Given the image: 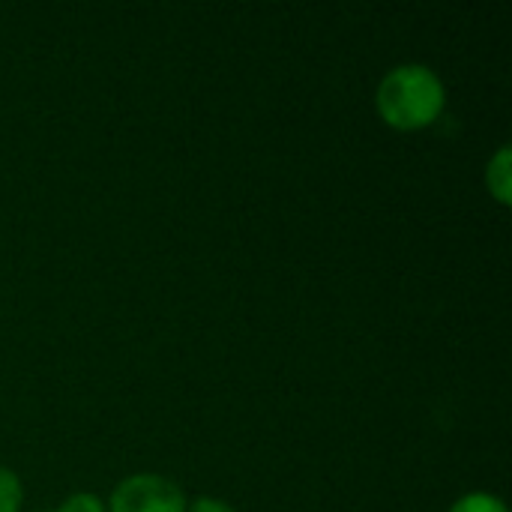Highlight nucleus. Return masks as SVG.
<instances>
[{
	"label": "nucleus",
	"mask_w": 512,
	"mask_h": 512,
	"mask_svg": "<svg viewBox=\"0 0 512 512\" xmlns=\"http://www.w3.org/2000/svg\"><path fill=\"white\" fill-rule=\"evenodd\" d=\"M375 105L390 129L420 132L444 114L447 87L426 63H402L381 78Z\"/></svg>",
	"instance_id": "obj_1"
},
{
	"label": "nucleus",
	"mask_w": 512,
	"mask_h": 512,
	"mask_svg": "<svg viewBox=\"0 0 512 512\" xmlns=\"http://www.w3.org/2000/svg\"><path fill=\"white\" fill-rule=\"evenodd\" d=\"M183 489L162 474H132L111 492L108 512H186Z\"/></svg>",
	"instance_id": "obj_2"
},
{
	"label": "nucleus",
	"mask_w": 512,
	"mask_h": 512,
	"mask_svg": "<svg viewBox=\"0 0 512 512\" xmlns=\"http://www.w3.org/2000/svg\"><path fill=\"white\" fill-rule=\"evenodd\" d=\"M486 186H489V195H492L501 207H510L512 204V150L510 147H498V153L489 159V165H486Z\"/></svg>",
	"instance_id": "obj_3"
},
{
	"label": "nucleus",
	"mask_w": 512,
	"mask_h": 512,
	"mask_svg": "<svg viewBox=\"0 0 512 512\" xmlns=\"http://www.w3.org/2000/svg\"><path fill=\"white\" fill-rule=\"evenodd\" d=\"M24 504V489L15 471L0 468V512H21Z\"/></svg>",
	"instance_id": "obj_4"
},
{
	"label": "nucleus",
	"mask_w": 512,
	"mask_h": 512,
	"mask_svg": "<svg viewBox=\"0 0 512 512\" xmlns=\"http://www.w3.org/2000/svg\"><path fill=\"white\" fill-rule=\"evenodd\" d=\"M450 512H510L507 504L498 498V495H489V492H468L462 495Z\"/></svg>",
	"instance_id": "obj_5"
},
{
	"label": "nucleus",
	"mask_w": 512,
	"mask_h": 512,
	"mask_svg": "<svg viewBox=\"0 0 512 512\" xmlns=\"http://www.w3.org/2000/svg\"><path fill=\"white\" fill-rule=\"evenodd\" d=\"M54 512H105V504L99 495H90V492H75L69 495L60 507Z\"/></svg>",
	"instance_id": "obj_6"
},
{
	"label": "nucleus",
	"mask_w": 512,
	"mask_h": 512,
	"mask_svg": "<svg viewBox=\"0 0 512 512\" xmlns=\"http://www.w3.org/2000/svg\"><path fill=\"white\" fill-rule=\"evenodd\" d=\"M186 512H237L228 501H222V498H210V495H201V498H195V501H189L186 504Z\"/></svg>",
	"instance_id": "obj_7"
}]
</instances>
